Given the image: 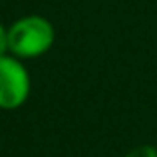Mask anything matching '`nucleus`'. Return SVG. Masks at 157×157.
Masks as SVG:
<instances>
[{
    "label": "nucleus",
    "instance_id": "3",
    "mask_svg": "<svg viewBox=\"0 0 157 157\" xmlns=\"http://www.w3.org/2000/svg\"><path fill=\"white\" fill-rule=\"evenodd\" d=\"M125 157H157V145H151V143L135 145L125 153Z\"/></svg>",
    "mask_w": 157,
    "mask_h": 157
},
{
    "label": "nucleus",
    "instance_id": "1",
    "mask_svg": "<svg viewBox=\"0 0 157 157\" xmlns=\"http://www.w3.org/2000/svg\"><path fill=\"white\" fill-rule=\"evenodd\" d=\"M56 32L48 18L40 14H28L18 18L8 28V48L10 54L20 60L44 56L52 48Z\"/></svg>",
    "mask_w": 157,
    "mask_h": 157
},
{
    "label": "nucleus",
    "instance_id": "4",
    "mask_svg": "<svg viewBox=\"0 0 157 157\" xmlns=\"http://www.w3.org/2000/svg\"><path fill=\"white\" fill-rule=\"evenodd\" d=\"M10 54V48H8V28L4 24H0V56H6Z\"/></svg>",
    "mask_w": 157,
    "mask_h": 157
},
{
    "label": "nucleus",
    "instance_id": "2",
    "mask_svg": "<svg viewBox=\"0 0 157 157\" xmlns=\"http://www.w3.org/2000/svg\"><path fill=\"white\" fill-rule=\"evenodd\" d=\"M32 78L22 60L12 54L0 56V109L14 111L28 101Z\"/></svg>",
    "mask_w": 157,
    "mask_h": 157
}]
</instances>
